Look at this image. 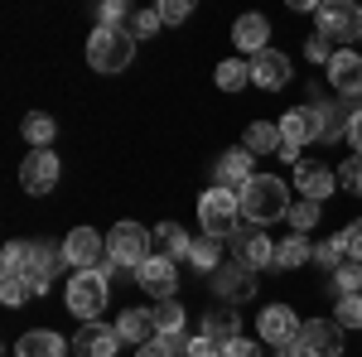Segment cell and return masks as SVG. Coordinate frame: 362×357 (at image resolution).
Here are the masks:
<instances>
[{"label":"cell","mask_w":362,"mask_h":357,"mask_svg":"<svg viewBox=\"0 0 362 357\" xmlns=\"http://www.w3.org/2000/svg\"><path fill=\"white\" fill-rule=\"evenodd\" d=\"M237 203H242V218H247L251 227L290 218V208H295V203H290V184L276 179V174H256L247 189L237 193Z\"/></svg>","instance_id":"6da1fadb"},{"label":"cell","mask_w":362,"mask_h":357,"mask_svg":"<svg viewBox=\"0 0 362 357\" xmlns=\"http://www.w3.org/2000/svg\"><path fill=\"white\" fill-rule=\"evenodd\" d=\"M131 58H136V34L131 29H92V39H87V68L92 73H126L131 68Z\"/></svg>","instance_id":"7a4b0ae2"},{"label":"cell","mask_w":362,"mask_h":357,"mask_svg":"<svg viewBox=\"0 0 362 357\" xmlns=\"http://www.w3.org/2000/svg\"><path fill=\"white\" fill-rule=\"evenodd\" d=\"M150 242H155V232H145L140 222H116L112 232H107V256H112V266H131V271H140V266L155 256Z\"/></svg>","instance_id":"3957f363"},{"label":"cell","mask_w":362,"mask_h":357,"mask_svg":"<svg viewBox=\"0 0 362 357\" xmlns=\"http://www.w3.org/2000/svg\"><path fill=\"white\" fill-rule=\"evenodd\" d=\"M319 131H324V116H319V107H295L280 116V160H290V165H300V150H305L309 140H319Z\"/></svg>","instance_id":"277c9868"},{"label":"cell","mask_w":362,"mask_h":357,"mask_svg":"<svg viewBox=\"0 0 362 357\" xmlns=\"http://www.w3.org/2000/svg\"><path fill=\"white\" fill-rule=\"evenodd\" d=\"M102 309H107V275L102 271H78L68 280V314H78L83 324H97Z\"/></svg>","instance_id":"5b68a950"},{"label":"cell","mask_w":362,"mask_h":357,"mask_svg":"<svg viewBox=\"0 0 362 357\" xmlns=\"http://www.w3.org/2000/svg\"><path fill=\"white\" fill-rule=\"evenodd\" d=\"M237 218H242L237 193L208 189L203 198H198V222H203V232H208V237H232V232H237Z\"/></svg>","instance_id":"8992f818"},{"label":"cell","mask_w":362,"mask_h":357,"mask_svg":"<svg viewBox=\"0 0 362 357\" xmlns=\"http://www.w3.org/2000/svg\"><path fill=\"white\" fill-rule=\"evenodd\" d=\"M314 20H319V39H324V44L362 39V10H353L348 0H329V5H319Z\"/></svg>","instance_id":"52a82bcc"},{"label":"cell","mask_w":362,"mask_h":357,"mask_svg":"<svg viewBox=\"0 0 362 357\" xmlns=\"http://www.w3.org/2000/svg\"><path fill=\"white\" fill-rule=\"evenodd\" d=\"M63 261H68L73 271H102V261H107L102 232H97V227H73V232L63 237Z\"/></svg>","instance_id":"ba28073f"},{"label":"cell","mask_w":362,"mask_h":357,"mask_svg":"<svg viewBox=\"0 0 362 357\" xmlns=\"http://www.w3.org/2000/svg\"><path fill=\"white\" fill-rule=\"evenodd\" d=\"M232 261H242V266H251V271H271L276 266V242L261 232V227H251V222H242L237 232H232Z\"/></svg>","instance_id":"9c48e42d"},{"label":"cell","mask_w":362,"mask_h":357,"mask_svg":"<svg viewBox=\"0 0 362 357\" xmlns=\"http://www.w3.org/2000/svg\"><path fill=\"white\" fill-rule=\"evenodd\" d=\"M136 285L145 290V295H155V300H174V290H179V261L150 256V261L136 271Z\"/></svg>","instance_id":"30bf717a"},{"label":"cell","mask_w":362,"mask_h":357,"mask_svg":"<svg viewBox=\"0 0 362 357\" xmlns=\"http://www.w3.org/2000/svg\"><path fill=\"white\" fill-rule=\"evenodd\" d=\"M68 261H63V247H44V242H29V261H25V280L34 295H44L49 285H54V275L63 271Z\"/></svg>","instance_id":"8fae6325"},{"label":"cell","mask_w":362,"mask_h":357,"mask_svg":"<svg viewBox=\"0 0 362 357\" xmlns=\"http://www.w3.org/2000/svg\"><path fill=\"white\" fill-rule=\"evenodd\" d=\"M58 184V155L54 150H34L25 155V165H20V189L29 198H39V193H49Z\"/></svg>","instance_id":"7c38bea8"},{"label":"cell","mask_w":362,"mask_h":357,"mask_svg":"<svg viewBox=\"0 0 362 357\" xmlns=\"http://www.w3.org/2000/svg\"><path fill=\"white\" fill-rule=\"evenodd\" d=\"M213 290L223 295V304H242L256 295V271L242 266V261H227V266L213 271Z\"/></svg>","instance_id":"4fadbf2b"},{"label":"cell","mask_w":362,"mask_h":357,"mask_svg":"<svg viewBox=\"0 0 362 357\" xmlns=\"http://www.w3.org/2000/svg\"><path fill=\"white\" fill-rule=\"evenodd\" d=\"M300 348L305 357H343V329L334 319H309L300 329Z\"/></svg>","instance_id":"5bb4252c"},{"label":"cell","mask_w":362,"mask_h":357,"mask_svg":"<svg viewBox=\"0 0 362 357\" xmlns=\"http://www.w3.org/2000/svg\"><path fill=\"white\" fill-rule=\"evenodd\" d=\"M256 324H261V338L271 343V348H280V343H295L300 338V319H295V309L290 304H266L261 314H256Z\"/></svg>","instance_id":"9a60e30c"},{"label":"cell","mask_w":362,"mask_h":357,"mask_svg":"<svg viewBox=\"0 0 362 357\" xmlns=\"http://www.w3.org/2000/svg\"><path fill=\"white\" fill-rule=\"evenodd\" d=\"M329 83H334L338 97H362V54L334 49V58H329Z\"/></svg>","instance_id":"2e32d148"},{"label":"cell","mask_w":362,"mask_h":357,"mask_svg":"<svg viewBox=\"0 0 362 357\" xmlns=\"http://www.w3.org/2000/svg\"><path fill=\"white\" fill-rule=\"evenodd\" d=\"M213 174H218V189H227V193H242L251 179H256V169H251V155L242 150V145H237V150H223Z\"/></svg>","instance_id":"e0dca14e"},{"label":"cell","mask_w":362,"mask_h":357,"mask_svg":"<svg viewBox=\"0 0 362 357\" xmlns=\"http://www.w3.org/2000/svg\"><path fill=\"white\" fill-rule=\"evenodd\" d=\"M251 83L261 87V92H280V87L290 83V58L280 54V49L256 54V58H251Z\"/></svg>","instance_id":"ac0fdd59"},{"label":"cell","mask_w":362,"mask_h":357,"mask_svg":"<svg viewBox=\"0 0 362 357\" xmlns=\"http://www.w3.org/2000/svg\"><path fill=\"white\" fill-rule=\"evenodd\" d=\"M116 348H121V333L107 329V324H83L73 333V353L78 357H116Z\"/></svg>","instance_id":"d6986e66"},{"label":"cell","mask_w":362,"mask_h":357,"mask_svg":"<svg viewBox=\"0 0 362 357\" xmlns=\"http://www.w3.org/2000/svg\"><path fill=\"white\" fill-rule=\"evenodd\" d=\"M334 169H324V165H295V193L300 198H309V203H324L329 193H334Z\"/></svg>","instance_id":"ffe728a7"},{"label":"cell","mask_w":362,"mask_h":357,"mask_svg":"<svg viewBox=\"0 0 362 357\" xmlns=\"http://www.w3.org/2000/svg\"><path fill=\"white\" fill-rule=\"evenodd\" d=\"M73 343H63L54 329H29L20 343H15V357H68Z\"/></svg>","instance_id":"44dd1931"},{"label":"cell","mask_w":362,"mask_h":357,"mask_svg":"<svg viewBox=\"0 0 362 357\" xmlns=\"http://www.w3.org/2000/svg\"><path fill=\"white\" fill-rule=\"evenodd\" d=\"M266 39H271V25H266V15H242V20L232 25V44H237V49H247L251 58L266 54Z\"/></svg>","instance_id":"7402d4cb"},{"label":"cell","mask_w":362,"mask_h":357,"mask_svg":"<svg viewBox=\"0 0 362 357\" xmlns=\"http://www.w3.org/2000/svg\"><path fill=\"white\" fill-rule=\"evenodd\" d=\"M203 338H213L218 348L232 343V338H242V319H237V309H227V304L208 309V314H203Z\"/></svg>","instance_id":"603a6c76"},{"label":"cell","mask_w":362,"mask_h":357,"mask_svg":"<svg viewBox=\"0 0 362 357\" xmlns=\"http://www.w3.org/2000/svg\"><path fill=\"white\" fill-rule=\"evenodd\" d=\"M116 333H121V343H131V348H145V343L155 338L150 309H121V319H116Z\"/></svg>","instance_id":"cb8c5ba5"},{"label":"cell","mask_w":362,"mask_h":357,"mask_svg":"<svg viewBox=\"0 0 362 357\" xmlns=\"http://www.w3.org/2000/svg\"><path fill=\"white\" fill-rule=\"evenodd\" d=\"M155 242H160V256H169V261H189V247H194V237L179 222H160L155 227Z\"/></svg>","instance_id":"d4e9b609"},{"label":"cell","mask_w":362,"mask_h":357,"mask_svg":"<svg viewBox=\"0 0 362 357\" xmlns=\"http://www.w3.org/2000/svg\"><path fill=\"white\" fill-rule=\"evenodd\" d=\"M189 266L213 275L218 266H223V237H208V232H203V237H194V247H189Z\"/></svg>","instance_id":"484cf974"},{"label":"cell","mask_w":362,"mask_h":357,"mask_svg":"<svg viewBox=\"0 0 362 357\" xmlns=\"http://www.w3.org/2000/svg\"><path fill=\"white\" fill-rule=\"evenodd\" d=\"M309 256H314V247H309V237H300V232H290L285 242L276 247V271H300Z\"/></svg>","instance_id":"4316f807"},{"label":"cell","mask_w":362,"mask_h":357,"mask_svg":"<svg viewBox=\"0 0 362 357\" xmlns=\"http://www.w3.org/2000/svg\"><path fill=\"white\" fill-rule=\"evenodd\" d=\"M280 126H266V121H256V126H247V140H242V150L247 155H280Z\"/></svg>","instance_id":"83f0119b"},{"label":"cell","mask_w":362,"mask_h":357,"mask_svg":"<svg viewBox=\"0 0 362 357\" xmlns=\"http://www.w3.org/2000/svg\"><path fill=\"white\" fill-rule=\"evenodd\" d=\"M150 324L155 333H174V338H184V304L179 300H160L150 309Z\"/></svg>","instance_id":"f1b7e54d"},{"label":"cell","mask_w":362,"mask_h":357,"mask_svg":"<svg viewBox=\"0 0 362 357\" xmlns=\"http://www.w3.org/2000/svg\"><path fill=\"white\" fill-rule=\"evenodd\" d=\"M54 136H58V121H54V116H44V111H29V116H25V140L34 145V150H49Z\"/></svg>","instance_id":"f546056e"},{"label":"cell","mask_w":362,"mask_h":357,"mask_svg":"<svg viewBox=\"0 0 362 357\" xmlns=\"http://www.w3.org/2000/svg\"><path fill=\"white\" fill-rule=\"evenodd\" d=\"M319 116H324V131H319V140H329V145L353 131V111H348V107H319Z\"/></svg>","instance_id":"4dcf8cb0"},{"label":"cell","mask_w":362,"mask_h":357,"mask_svg":"<svg viewBox=\"0 0 362 357\" xmlns=\"http://www.w3.org/2000/svg\"><path fill=\"white\" fill-rule=\"evenodd\" d=\"M251 83V63H242V58H223L218 63V87L223 92H237V87Z\"/></svg>","instance_id":"1f68e13d"},{"label":"cell","mask_w":362,"mask_h":357,"mask_svg":"<svg viewBox=\"0 0 362 357\" xmlns=\"http://www.w3.org/2000/svg\"><path fill=\"white\" fill-rule=\"evenodd\" d=\"M319 218H324V203H309V198H300V203L290 208V227H295L300 237H309V232L319 227Z\"/></svg>","instance_id":"d6a6232c"},{"label":"cell","mask_w":362,"mask_h":357,"mask_svg":"<svg viewBox=\"0 0 362 357\" xmlns=\"http://www.w3.org/2000/svg\"><path fill=\"white\" fill-rule=\"evenodd\" d=\"M184 338H174V333H155L145 348H136V357H184Z\"/></svg>","instance_id":"836d02e7"},{"label":"cell","mask_w":362,"mask_h":357,"mask_svg":"<svg viewBox=\"0 0 362 357\" xmlns=\"http://www.w3.org/2000/svg\"><path fill=\"white\" fill-rule=\"evenodd\" d=\"M338 329H362V295H338Z\"/></svg>","instance_id":"e575fe53"},{"label":"cell","mask_w":362,"mask_h":357,"mask_svg":"<svg viewBox=\"0 0 362 357\" xmlns=\"http://www.w3.org/2000/svg\"><path fill=\"white\" fill-rule=\"evenodd\" d=\"M29 295H34V290H29L25 275H0V304H10V309H15V304H25Z\"/></svg>","instance_id":"d590c367"},{"label":"cell","mask_w":362,"mask_h":357,"mask_svg":"<svg viewBox=\"0 0 362 357\" xmlns=\"http://www.w3.org/2000/svg\"><path fill=\"white\" fill-rule=\"evenodd\" d=\"M25 261H29V242H10L0 256V275H25Z\"/></svg>","instance_id":"8d00e7d4"},{"label":"cell","mask_w":362,"mask_h":357,"mask_svg":"<svg viewBox=\"0 0 362 357\" xmlns=\"http://www.w3.org/2000/svg\"><path fill=\"white\" fill-rule=\"evenodd\" d=\"M165 25V20H160V10H150V5H145V10H136V15H131V34H136V39H150V34H155V29Z\"/></svg>","instance_id":"74e56055"},{"label":"cell","mask_w":362,"mask_h":357,"mask_svg":"<svg viewBox=\"0 0 362 357\" xmlns=\"http://www.w3.org/2000/svg\"><path fill=\"white\" fill-rule=\"evenodd\" d=\"M338 184H343L348 193H358V198H362V155L343 160V169H338Z\"/></svg>","instance_id":"f35d334b"},{"label":"cell","mask_w":362,"mask_h":357,"mask_svg":"<svg viewBox=\"0 0 362 357\" xmlns=\"http://www.w3.org/2000/svg\"><path fill=\"white\" fill-rule=\"evenodd\" d=\"M338 295H362V266H338Z\"/></svg>","instance_id":"ab89813d"},{"label":"cell","mask_w":362,"mask_h":357,"mask_svg":"<svg viewBox=\"0 0 362 357\" xmlns=\"http://www.w3.org/2000/svg\"><path fill=\"white\" fill-rule=\"evenodd\" d=\"M155 10H160V20H165V25H184V20L194 15V5H189V0H165V5H155Z\"/></svg>","instance_id":"60d3db41"},{"label":"cell","mask_w":362,"mask_h":357,"mask_svg":"<svg viewBox=\"0 0 362 357\" xmlns=\"http://www.w3.org/2000/svg\"><path fill=\"white\" fill-rule=\"evenodd\" d=\"M343 256H348V251H343V237H334V242H324V247L314 251V261H319V266H329V271H338V261H343Z\"/></svg>","instance_id":"b9f144b4"},{"label":"cell","mask_w":362,"mask_h":357,"mask_svg":"<svg viewBox=\"0 0 362 357\" xmlns=\"http://www.w3.org/2000/svg\"><path fill=\"white\" fill-rule=\"evenodd\" d=\"M223 357H261V343H251V338H232V343H223Z\"/></svg>","instance_id":"7bdbcfd3"},{"label":"cell","mask_w":362,"mask_h":357,"mask_svg":"<svg viewBox=\"0 0 362 357\" xmlns=\"http://www.w3.org/2000/svg\"><path fill=\"white\" fill-rule=\"evenodd\" d=\"M343 251H348V256H353V261H358V266H362V218L353 222L348 232H343Z\"/></svg>","instance_id":"ee69618b"},{"label":"cell","mask_w":362,"mask_h":357,"mask_svg":"<svg viewBox=\"0 0 362 357\" xmlns=\"http://www.w3.org/2000/svg\"><path fill=\"white\" fill-rule=\"evenodd\" d=\"M309 63H324V68H329V58H334V44H324V39H319V34H314V39H309Z\"/></svg>","instance_id":"f6af8a7d"},{"label":"cell","mask_w":362,"mask_h":357,"mask_svg":"<svg viewBox=\"0 0 362 357\" xmlns=\"http://www.w3.org/2000/svg\"><path fill=\"white\" fill-rule=\"evenodd\" d=\"M208 353H218V343H213V338H203V333L189 338V348H184V357H208Z\"/></svg>","instance_id":"bcb514c9"},{"label":"cell","mask_w":362,"mask_h":357,"mask_svg":"<svg viewBox=\"0 0 362 357\" xmlns=\"http://www.w3.org/2000/svg\"><path fill=\"white\" fill-rule=\"evenodd\" d=\"M348 140H353V150L362 155V111H353V131H348Z\"/></svg>","instance_id":"7dc6e473"},{"label":"cell","mask_w":362,"mask_h":357,"mask_svg":"<svg viewBox=\"0 0 362 357\" xmlns=\"http://www.w3.org/2000/svg\"><path fill=\"white\" fill-rule=\"evenodd\" d=\"M276 357H305V348H300V338L295 343H280V353Z\"/></svg>","instance_id":"c3c4849f"},{"label":"cell","mask_w":362,"mask_h":357,"mask_svg":"<svg viewBox=\"0 0 362 357\" xmlns=\"http://www.w3.org/2000/svg\"><path fill=\"white\" fill-rule=\"evenodd\" d=\"M208 357H223V348H218V353H208Z\"/></svg>","instance_id":"681fc988"}]
</instances>
